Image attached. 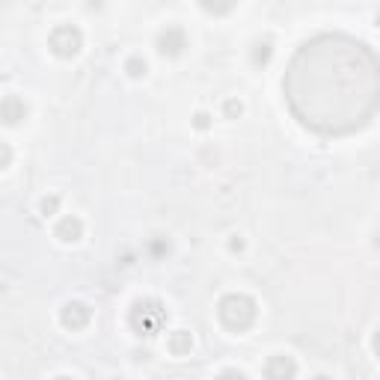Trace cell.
<instances>
[{"label":"cell","mask_w":380,"mask_h":380,"mask_svg":"<svg viewBox=\"0 0 380 380\" xmlns=\"http://www.w3.org/2000/svg\"><path fill=\"white\" fill-rule=\"evenodd\" d=\"M283 95L306 131L318 137L357 134L380 110V59L354 36H312L285 68Z\"/></svg>","instance_id":"1"},{"label":"cell","mask_w":380,"mask_h":380,"mask_svg":"<svg viewBox=\"0 0 380 380\" xmlns=\"http://www.w3.org/2000/svg\"><path fill=\"white\" fill-rule=\"evenodd\" d=\"M256 315H258V306L249 294L241 292H232V294H223L217 303V318L220 324L232 333H247L249 327L256 324Z\"/></svg>","instance_id":"2"},{"label":"cell","mask_w":380,"mask_h":380,"mask_svg":"<svg viewBox=\"0 0 380 380\" xmlns=\"http://www.w3.org/2000/svg\"><path fill=\"white\" fill-rule=\"evenodd\" d=\"M167 324V309L161 300L149 297V300H137L128 312V327L134 330L137 336H158Z\"/></svg>","instance_id":"3"},{"label":"cell","mask_w":380,"mask_h":380,"mask_svg":"<svg viewBox=\"0 0 380 380\" xmlns=\"http://www.w3.org/2000/svg\"><path fill=\"white\" fill-rule=\"evenodd\" d=\"M48 48H51L59 59H72V57L81 54L84 33L75 24H59L51 30V36H48Z\"/></svg>","instance_id":"4"},{"label":"cell","mask_w":380,"mask_h":380,"mask_svg":"<svg viewBox=\"0 0 380 380\" xmlns=\"http://www.w3.org/2000/svg\"><path fill=\"white\" fill-rule=\"evenodd\" d=\"M187 48V33L182 27H167L158 33V54L161 57H178Z\"/></svg>","instance_id":"5"},{"label":"cell","mask_w":380,"mask_h":380,"mask_svg":"<svg viewBox=\"0 0 380 380\" xmlns=\"http://www.w3.org/2000/svg\"><path fill=\"white\" fill-rule=\"evenodd\" d=\"M89 318H93V309L86 303H77V300H72V303H66L59 309V321H63L66 330H84L89 324Z\"/></svg>","instance_id":"6"},{"label":"cell","mask_w":380,"mask_h":380,"mask_svg":"<svg viewBox=\"0 0 380 380\" xmlns=\"http://www.w3.org/2000/svg\"><path fill=\"white\" fill-rule=\"evenodd\" d=\"M297 377V363L285 354H274L265 363V380H294Z\"/></svg>","instance_id":"7"},{"label":"cell","mask_w":380,"mask_h":380,"mask_svg":"<svg viewBox=\"0 0 380 380\" xmlns=\"http://www.w3.org/2000/svg\"><path fill=\"white\" fill-rule=\"evenodd\" d=\"M24 116H27V104H24V98H18V95H6V98H3V104H0V119H3L6 125H18Z\"/></svg>","instance_id":"8"},{"label":"cell","mask_w":380,"mask_h":380,"mask_svg":"<svg viewBox=\"0 0 380 380\" xmlns=\"http://www.w3.org/2000/svg\"><path fill=\"white\" fill-rule=\"evenodd\" d=\"M57 238L63 244H75V241H81L84 238V223L77 217H63L57 223Z\"/></svg>","instance_id":"9"},{"label":"cell","mask_w":380,"mask_h":380,"mask_svg":"<svg viewBox=\"0 0 380 380\" xmlns=\"http://www.w3.org/2000/svg\"><path fill=\"white\" fill-rule=\"evenodd\" d=\"M167 348H169V351H173L175 357H184V354H190V348H193V336H190L187 330H175V333H169Z\"/></svg>","instance_id":"10"},{"label":"cell","mask_w":380,"mask_h":380,"mask_svg":"<svg viewBox=\"0 0 380 380\" xmlns=\"http://www.w3.org/2000/svg\"><path fill=\"white\" fill-rule=\"evenodd\" d=\"M271 54H274L271 42H256V45H253V54H249V59H253V66H267V63H271Z\"/></svg>","instance_id":"11"},{"label":"cell","mask_w":380,"mask_h":380,"mask_svg":"<svg viewBox=\"0 0 380 380\" xmlns=\"http://www.w3.org/2000/svg\"><path fill=\"white\" fill-rule=\"evenodd\" d=\"M146 59L143 57H128V63H125V72L131 75V77H143L146 75Z\"/></svg>","instance_id":"12"},{"label":"cell","mask_w":380,"mask_h":380,"mask_svg":"<svg viewBox=\"0 0 380 380\" xmlns=\"http://www.w3.org/2000/svg\"><path fill=\"white\" fill-rule=\"evenodd\" d=\"M57 208H59V196H45L42 202H39V211H42V217L57 214Z\"/></svg>","instance_id":"13"},{"label":"cell","mask_w":380,"mask_h":380,"mask_svg":"<svg viewBox=\"0 0 380 380\" xmlns=\"http://www.w3.org/2000/svg\"><path fill=\"white\" fill-rule=\"evenodd\" d=\"M149 253H152L155 258H161V256H167L169 253V244H167V238H155L152 244H149Z\"/></svg>","instance_id":"14"},{"label":"cell","mask_w":380,"mask_h":380,"mask_svg":"<svg viewBox=\"0 0 380 380\" xmlns=\"http://www.w3.org/2000/svg\"><path fill=\"white\" fill-rule=\"evenodd\" d=\"M241 110H244L241 102H235V98H229V102L223 104V113H226L229 119H238V116H241Z\"/></svg>","instance_id":"15"},{"label":"cell","mask_w":380,"mask_h":380,"mask_svg":"<svg viewBox=\"0 0 380 380\" xmlns=\"http://www.w3.org/2000/svg\"><path fill=\"white\" fill-rule=\"evenodd\" d=\"M193 125L199 128V131H205V128L211 125V116H208V113H196V116H193Z\"/></svg>","instance_id":"16"},{"label":"cell","mask_w":380,"mask_h":380,"mask_svg":"<svg viewBox=\"0 0 380 380\" xmlns=\"http://www.w3.org/2000/svg\"><path fill=\"white\" fill-rule=\"evenodd\" d=\"M217 380H247L241 372H235V368H226L223 374H217Z\"/></svg>","instance_id":"17"},{"label":"cell","mask_w":380,"mask_h":380,"mask_svg":"<svg viewBox=\"0 0 380 380\" xmlns=\"http://www.w3.org/2000/svg\"><path fill=\"white\" fill-rule=\"evenodd\" d=\"M9 161H12V152H9V146L3 143L0 146V167H9Z\"/></svg>","instance_id":"18"},{"label":"cell","mask_w":380,"mask_h":380,"mask_svg":"<svg viewBox=\"0 0 380 380\" xmlns=\"http://www.w3.org/2000/svg\"><path fill=\"white\" fill-rule=\"evenodd\" d=\"M229 247H232L235 253H241V249H244V241H241V238H232V244H229Z\"/></svg>","instance_id":"19"},{"label":"cell","mask_w":380,"mask_h":380,"mask_svg":"<svg viewBox=\"0 0 380 380\" xmlns=\"http://www.w3.org/2000/svg\"><path fill=\"white\" fill-rule=\"evenodd\" d=\"M372 348H374V354L380 357V330H377V333H374V339H372Z\"/></svg>","instance_id":"20"},{"label":"cell","mask_w":380,"mask_h":380,"mask_svg":"<svg viewBox=\"0 0 380 380\" xmlns=\"http://www.w3.org/2000/svg\"><path fill=\"white\" fill-rule=\"evenodd\" d=\"M312 380H330V377H327V374H318V377H312Z\"/></svg>","instance_id":"21"},{"label":"cell","mask_w":380,"mask_h":380,"mask_svg":"<svg viewBox=\"0 0 380 380\" xmlns=\"http://www.w3.org/2000/svg\"><path fill=\"white\" fill-rule=\"evenodd\" d=\"M57 380H72V377H57Z\"/></svg>","instance_id":"22"},{"label":"cell","mask_w":380,"mask_h":380,"mask_svg":"<svg viewBox=\"0 0 380 380\" xmlns=\"http://www.w3.org/2000/svg\"><path fill=\"white\" fill-rule=\"evenodd\" d=\"M377 27H380V15H377Z\"/></svg>","instance_id":"23"}]
</instances>
